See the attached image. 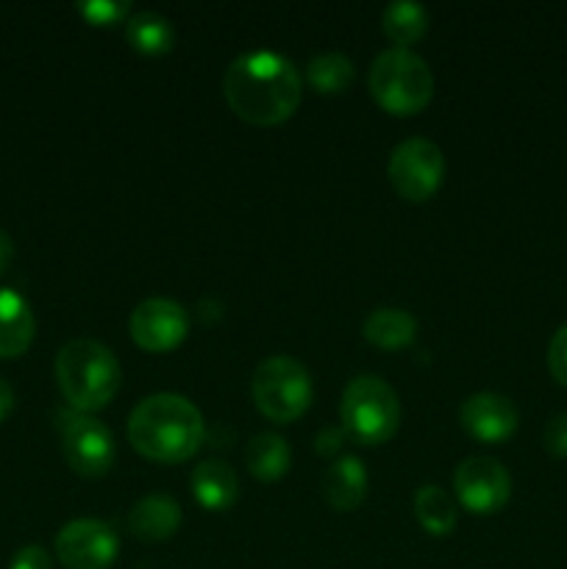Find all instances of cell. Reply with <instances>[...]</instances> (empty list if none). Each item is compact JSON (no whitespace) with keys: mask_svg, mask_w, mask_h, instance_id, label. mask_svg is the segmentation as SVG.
Segmentation results:
<instances>
[{"mask_svg":"<svg viewBox=\"0 0 567 569\" xmlns=\"http://www.w3.org/2000/svg\"><path fill=\"white\" fill-rule=\"evenodd\" d=\"M76 11L92 26H117L131 17V3L128 0H81Z\"/></svg>","mask_w":567,"mask_h":569,"instance_id":"603a6c76","label":"cell"},{"mask_svg":"<svg viewBox=\"0 0 567 569\" xmlns=\"http://www.w3.org/2000/svg\"><path fill=\"white\" fill-rule=\"evenodd\" d=\"M126 39L137 53L165 56L176 44V28L159 11H133L126 20Z\"/></svg>","mask_w":567,"mask_h":569,"instance_id":"d6986e66","label":"cell"},{"mask_svg":"<svg viewBox=\"0 0 567 569\" xmlns=\"http://www.w3.org/2000/svg\"><path fill=\"white\" fill-rule=\"evenodd\" d=\"M292 465V450H289L287 439L278 433H256L248 445H245V467L259 481H278L289 472Z\"/></svg>","mask_w":567,"mask_h":569,"instance_id":"ac0fdd59","label":"cell"},{"mask_svg":"<svg viewBox=\"0 0 567 569\" xmlns=\"http://www.w3.org/2000/svg\"><path fill=\"white\" fill-rule=\"evenodd\" d=\"M459 422L472 439L487 445L506 442L517 431L515 403L498 392H476L459 406Z\"/></svg>","mask_w":567,"mask_h":569,"instance_id":"7c38bea8","label":"cell"},{"mask_svg":"<svg viewBox=\"0 0 567 569\" xmlns=\"http://www.w3.org/2000/svg\"><path fill=\"white\" fill-rule=\"evenodd\" d=\"M117 553L120 539L100 520H72L56 537V559L64 569H109Z\"/></svg>","mask_w":567,"mask_h":569,"instance_id":"30bf717a","label":"cell"},{"mask_svg":"<svg viewBox=\"0 0 567 569\" xmlns=\"http://www.w3.org/2000/svg\"><path fill=\"white\" fill-rule=\"evenodd\" d=\"M37 333V320L17 289L0 287V359H17L26 353Z\"/></svg>","mask_w":567,"mask_h":569,"instance_id":"4fadbf2b","label":"cell"},{"mask_svg":"<svg viewBox=\"0 0 567 569\" xmlns=\"http://www.w3.org/2000/svg\"><path fill=\"white\" fill-rule=\"evenodd\" d=\"M59 433L61 453L72 472L83 478H103L115 467V437L98 417L64 411L59 415Z\"/></svg>","mask_w":567,"mask_h":569,"instance_id":"ba28073f","label":"cell"},{"mask_svg":"<svg viewBox=\"0 0 567 569\" xmlns=\"http://www.w3.org/2000/svg\"><path fill=\"white\" fill-rule=\"evenodd\" d=\"M548 370L559 387L567 389V322L550 337L548 345Z\"/></svg>","mask_w":567,"mask_h":569,"instance_id":"cb8c5ba5","label":"cell"},{"mask_svg":"<svg viewBox=\"0 0 567 569\" xmlns=\"http://www.w3.org/2000/svg\"><path fill=\"white\" fill-rule=\"evenodd\" d=\"M345 439H348V437H345L342 426L322 428V431L317 433V439H315V450H317V456H322V459H326V456H334V453H337L339 448H342Z\"/></svg>","mask_w":567,"mask_h":569,"instance_id":"4316f807","label":"cell"},{"mask_svg":"<svg viewBox=\"0 0 567 569\" xmlns=\"http://www.w3.org/2000/svg\"><path fill=\"white\" fill-rule=\"evenodd\" d=\"M456 500L476 517L498 515L511 498V476L498 459L470 456L454 472Z\"/></svg>","mask_w":567,"mask_h":569,"instance_id":"9c48e42d","label":"cell"},{"mask_svg":"<svg viewBox=\"0 0 567 569\" xmlns=\"http://www.w3.org/2000/svg\"><path fill=\"white\" fill-rule=\"evenodd\" d=\"M384 33L395 42V48H409L420 42L428 31V11L415 0H392L381 14Z\"/></svg>","mask_w":567,"mask_h":569,"instance_id":"ffe728a7","label":"cell"},{"mask_svg":"<svg viewBox=\"0 0 567 569\" xmlns=\"http://www.w3.org/2000/svg\"><path fill=\"white\" fill-rule=\"evenodd\" d=\"M543 445L550 456H556V459H567V411L556 415L554 420L545 426Z\"/></svg>","mask_w":567,"mask_h":569,"instance_id":"d4e9b609","label":"cell"},{"mask_svg":"<svg viewBox=\"0 0 567 569\" xmlns=\"http://www.w3.org/2000/svg\"><path fill=\"white\" fill-rule=\"evenodd\" d=\"M361 333L370 345L381 350H400L406 345L415 342L417 337V320L406 309H392V306H381V309L370 311L361 326Z\"/></svg>","mask_w":567,"mask_h":569,"instance_id":"e0dca14e","label":"cell"},{"mask_svg":"<svg viewBox=\"0 0 567 569\" xmlns=\"http://www.w3.org/2000/svg\"><path fill=\"white\" fill-rule=\"evenodd\" d=\"M354 61L342 53H320L306 67V81L320 94H342L354 83Z\"/></svg>","mask_w":567,"mask_h":569,"instance_id":"7402d4cb","label":"cell"},{"mask_svg":"<svg viewBox=\"0 0 567 569\" xmlns=\"http://www.w3.org/2000/svg\"><path fill=\"white\" fill-rule=\"evenodd\" d=\"M181 528V506L167 495H148L128 511V531L139 542H165Z\"/></svg>","mask_w":567,"mask_h":569,"instance_id":"5bb4252c","label":"cell"},{"mask_svg":"<svg viewBox=\"0 0 567 569\" xmlns=\"http://www.w3.org/2000/svg\"><path fill=\"white\" fill-rule=\"evenodd\" d=\"M370 94L384 111L411 117L434 98V72L411 48H387L370 64Z\"/></svg>","mask_w":567,"mask_h":569,"instance_id":"277c9868","label":"cell"},{"mask_svg":"<svg viewBox=\"0 0 567 569\" xmlns=\"http://www.w3.org/2000/svg\"><path fill=\"white\" fill-rule=\"evenodd\" d=\"M367 495V470L356 456H342L322 476V498L334 511H356Z\"/></svg>","mask_w":567,"mask_h":569,"instance_id":"2e32d148","label":"cell"},{"mask_svg":"<svg viewBox=\"0 0 567 569\" xmlns=\"http://www.w3.org/2000/svg\"><path fill=\"white\" fill-rule=\"evenodd\" d=\"M14 411V389H11L9 381L0 378V422Z\"/></svg>","mask_w":567,"mask_h":569,"instance_id":"f1b7e54d","label":"cell"},{"mask_svg":"<svg viewBox=\"0 0 567 569\" xmlns=\"http://www.w3.org/2000/svg\"><path fill=\"white\" fill-rule=\"evenodd\" d=\"M389 183L409 203H426L434 198L445 178V156L431 139L411 137L395 144L387 164Z\"/></svg>","mask_w":567,"mask_h":569,"instance_id":"52a82bcc","label":"cell"},{"mask_svg":"<svg viewBox=\"0 0 567 569\" xmlns=\"http://www.w3.org/2000/svg\"><path fill=\"white\" fill-rule=\"evenodd\" d=\"M56 383L72 411L106 409L122 387L120 361L94 339H70L56 356Z\"/></svg>","mask_w":567,"mask_h":569,"instance_id":"3957f363","label":"cell"},{"mask_svg":"<svg viewBox=\"0 0 567 569\" xmlns=\"http://www.w3.org/2000/svg\"><path fill=\"white\" fill-rule=\"evenodd\" d=\"M253 403L267 420L295 422L311 406V376L292 356H270L253 372Z\"/></svg>","mask_w":567,"mask_h":569,"instance_id":"8992f818","label":"cell"},{"mask_svg":"<svg viewBox=\"0 0 567 569\" xmlns=\"http://www.w3.org/2000/svg\"><path fill=\"white\" fill-rule=\"evenodd\" d=\"M206 437L203 415L183 395H148L128 417V442L139 456L159 465L192 459Z\"/></svg>","mask_w":567,"mask_h":569,"instance_id":"7a4b0ae2","label":"cell"},{"mask_svg":"<svg viewBox=\"0 0 567 569\" xmlns=\"http://www.w3.org/2000/svg\"><path fill=\"white\" fill-rule=\"evenodd\" d=\"M11 261H14V242H11L9 233L0 228V276H6V270L11 267Z\"/></svg>","mask_w":567,"mask_h":569,"instance_id":"83f0119b","label":"cell"},{"mask_svg":"<svg viewBox=\"0 0 567 569\" xmlns=\"http://www.w3.org/2000/svg\"><path fill=\"white\" fill-rule=\"evenodd\" d=\"M192 498L206 511H228L239 498V478L228 461L209 459L200 461L189 476Z\"/></svg>","mask_w":567,"mask_h":569,"instance_id":"9a60e30c","label":"cell"},{"mask_svg":"<svg viewBox=\"0 0 567 569\" xmlns=\"http://www.w3.org/2000/svg\"><path fill=\"white\" fill-rule=\"evenodd\" d=\"M339 420L350 442L376 448L395 437L400 422V400L378 376H359L345 387Z\"/></svg>","mask_w":567,"mask_h":569,"instance_id":"5b68a950","label":"cell"},{"mask_svg":"<svg viewBox=\"0 0 567 569\" xmlns=\"http://www.w3.org/2000/svg\"><path fill=\"white\" fill-rule=\"evenodd\" d=\"M222 92L239 120L250 126H278L298 111L304 78L287 56L253 50L228 64Z\"/></svg>","mask_w":567,"mask_h":569,"instance_id":"6da1fadb","label":"cell"},{"mask_svg":"<svg viewBox=\"0 0 567 569\" xmlns=\"http://www.w3.org/2000/svg\"><path fill=\"white\" fill-rule=\"evenodd\" d=\"M9 569H56V565L42 545H26L11 556Z\"/></svg>","mask_w":567,"mask_h":569,"instance_id":"484cf974","label":"cell"},{"mask_svg":"<svg viewBox=\"0 0 567 569\" xmlns=\"http://www.w3.org/2000/svg\"><path fill=\"white\" fill-rule=\"evenodd\" d=\"M415 517L431 537H448L456 528L459 511H456V503L445 489L426 483L415 492Z\"/></svg>","mask_w":567,"mask_h":569,"instance_id":"44dd1931","label":"cell"},{"mask_svg":"<svg viewBox=\"0 0 567 569\" xmlns=\"http://www.w3.org/2000/svg\"><path fill=\"white\" fill-rule=\"evenodd\" d=\"M128 333L137 348L148 350V353H167L187 339L189 315L178 300L148 298L131 311Z\"/></svg>","mask_w":567,"mask_h":569,"instance_id":"8fae6325","label":"cell"}]
</instances>
